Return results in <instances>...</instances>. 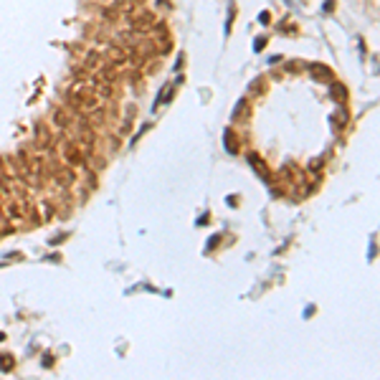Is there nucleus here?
I'll return each instance as SVG.
<instances>
[{
  "instance_id": "7ed1b4c3",
  "label": "nucleus",
  "mask_w": 380,
  "mask_h": 380,
  "mask_svg": "<svg viewBox=\"0 0 380 380\" xmlns=\"http://www.w3.org/2000/svg\"><path fill=\"white\" fill-rule=\"evenodd\" d=\"M249 162H251V167L256 173H259L261 177H269V170H266V165H264V160L259 158L256 152H249Z\"/></svg>"
},
{
  "instance_id": "6e6552de",
  "label": "nucleus",
  "mask_w": 380,
  "mask_h": 380,
  "mask_svg": "<svg viewBox=\"0 0 380 380\" xmlns=\"http://www.w3.org/2000/svg\"><path fill=\"white\" fill-rule=\"evenodd\" d=\"M13 367V360H10V355H0V370H10Z\"/></svg>"
},
{
  "instance_id": "39448f33",
  "label": "nucleus",
  "mask_w": 380,
  "mask_h": 380,
  "mask_svg": "<svg viewBox=\"0 0 380 380\" xmlns=\"http://www.w3.org/2000/svg\"><path fill=\"white\" fill-rule=\"evenodd\" d=\"M53 122H56V125H59V127H69V125H71V117L66 114L63 109H59V111H56V114H53Z\"/></svg>"
},
{
  "instance_id": "f03ea898",
  "label": "nucleus",
  "mask_w": 380,
  "mask_h": 380,
  "mask_svg": "<svg viewBox=\"0 0 380 380\" xmlns=\"http://www.w3.org/2000/svg\"><path fill=\"white\" fill-rule=\"evenodd\" d=\"M61 155H63V160H69L71 165H79L84 160L81 158V155H84L81 147H79V144H74V142H63L61 144Z\"/></svg>"
},
{
  "instance_id": "0eeeda50",
  "label": "nucleus",
  "mask_w": 380,
  "mask_h": 380,
  "mask_svg": "<svg viewBox=\"0 0 380 380\" xmlns=\"http://www.w3.org/2000/svg\"><path fill=\"white\" fill-rule=\"evenodd\" d=\"M84 63H86V69H92V66H96V63H99V53H94V51H92V53H89L86 59H84Z\"/></svg>"
},
{
  "instance_id": "20e7f679",
  "label": "nucleus",
  "mask_w": 380,
  "mask_h": 380,
  "mask_svg": "<svg viewBox=\"0 0 380 380\" xmlns=\"http://www.w3.org/2000/svg\"><path fill=\"white\" fill-rule=\"evenodd\" d=\"M309 71H317L315 76H319V79H332V69H327V66L312 63V66H309Z\"/></svg>"
},
{
  "instance_id": "1a4fd4ad",
  "label": "nucleus",
  "mask_w": 380,
  "mask_h": 380,
  "mask_svg": "<svg viewBox=\"0 0 380 380\" xmlns=\"http://www.w3.org/2000/svg\"><path fill=\"white\" fill-rule=\"evenodd\" d=\"M332 92H334V99H337V102H342V99H345V86L342 84H334Z\"/></svg>"
},
{
  "instance_id": "423d86ee",
  "label": "nucleus",
  "mask_w": 380,
  "mask_h": 380,
  "mask_svg": "<svg viewBox=\"0 0 380 380\" xmlns=\"http://www.w3.org/2000/svg\"><path fill=\"white\" fill-rule=\"evenodd\" d=\"M226 147H228L231 152L238 150V142H236V137H233V132H226Z\"/></svg>"
},
{
  "instance_id": "9d476101",
  "label": "nucleus",
  "mask_w": 380,
  "mask_h": 380,
  "mask_svg": "<svg viewBox=\"0 0 380 380\" xmlns=\"http://www.w3.org/2000/svg\"><path fill=\"white\" fill-rule=\"evenodd\" d=\"M243 109H246V99H241V102L236 104V109H233V117L241 119V117H243Z\"/></svg>"
},
{
  "instance_id": "f257e3e1",
  "label": "nucleus",
  "mask_w": 380,
  "mask_h": 380,
  "mask_svg": "<svg viewBox=\"0 0 380 380\" xmlns=\"http://www.w3.org/2000/svg\"><path fill=\"white\" fill-rule=\"evenodd\" d=\"M69 104L86 114V111H94L99 107V99H96V94L89 92V89H76V92H71V96H69Z\"/></svg>"
}]
</instances>
